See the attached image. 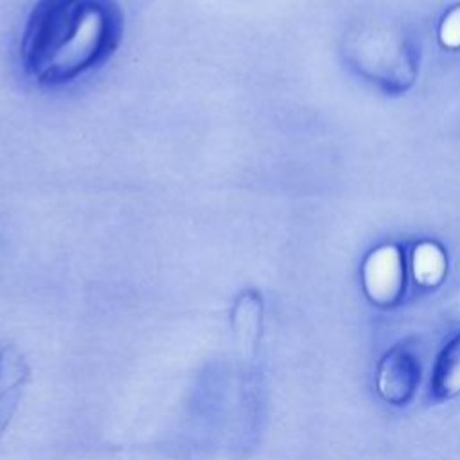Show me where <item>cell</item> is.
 Wrapping results in <instances>:
<instances>
[{
  "label": "cell",
  "instance_id": "1",
  "mask_svg": "<svg viewBox=\"0 0 460 460\" xmlns=\"http://www.w3.org/2000/svg\"><path fill=\"white\" fill-rule=\"evenodd\" d=\"M122 32L119 0H36L22 31V70L45 88L72 84L110 61Z\"/></svg>",
  "mask_w": 460,
  "mask_h": 460
},
{
  "label": "cell",
  "instance_id": "2",
  "mask_svg": "<svg viewBox=\"0 0 460 460\" xmlns=\"http://www.w3.org/2000/svg\"><path fill=\"white\" fill-rule=\"evenodd\" d=\"M367 296L383 307L394 305L404 293V259L395 244H385L368 253L363 264Z\"/></svg>",
  "mask_w": 460,
  "mask_h": 460
},
{
  "label": "cell",
  "instance_id": "3",
  "mask_svg": "<svg viewBox=\"0 0 460 460\" xmlns=\"http://www.w3.org/2000/svg\"><path fill=\"white\" fill-rule=\"evenodd\" d=\"M420 383V367L408 349L390 350L377 367V390L381 397L395 406L406 404Z\"/></svg>",
  "mask_w": 460,
  "mask_h": 460
},
{
  "label": "cell",
  "instance_id": "4",
  "mask_svg": "<svg viewBox=\"0 0 460 460\" xmlns=\"http://www.w3.org/2000/svg\"><path fill=\"white\" fill-rule=\"evenodd\" d=\"M433 394L438 399H451L460 394V334H456L437 358Z\"/></svg>",
  "mask_w": 460,
  "mask_h": 460
},
{
  "label": "cell",
  "instance_id": "5",
  "mask_svg": "<svg viewBox=\"0 0 460 460\" xmlns=\"http://www.w3.org/2000/svg\"><path fill=\"white\" fill-rule=\"evenodd\" d=\"M411 268H413V277L420 286L435 288L446 277V270H447L446 253L437 243H428V241L420 243L413 250Z\"/></svg>",
  "mask_w": 460,
  "mask_h": 460
},
{
  "label": "cell",
  "instance_id": "6",
  "mask_svg": "<svg viewBox=\"0 0 460 460\" xmlns=\"http://www.w3.org/2000/svg\"><path fill=\"white\" fill-rule=\"evenodd\" d=\"M262 304L255 291L243 293L234 307V327L243 347H255L261 334Z\"/></svg>",
  "mask_w": 460,
  "mask_h": 460
},
{
  "label": "cell",
  "instance_id": "7",
  "mask_svg": "<svg viewBox=\"0 0 460 460\" xmlns=\"http://www.w3.org/2000/svg\"><path fill=\"white\" fill-rule=\"evenodd\" d=\"M440 41L449 49L460 47V5L451 9L440 25Z\"/></svg>",
  "mask_w": 460,
  "mask_h": 460
}]
</instances>
